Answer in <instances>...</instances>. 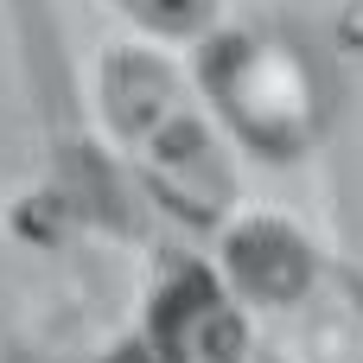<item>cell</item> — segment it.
Segmentation results:
<instances>
[{
  "instance_id": "1",
  "label": "cell",
  "mask_w": 363,
  "mask_h": 363,
  "mask_svg": "<svg viewBox=\"0 0 363 363\" xmlns=\"http://www.w3.org/2000/svg\"><path fill=\"white\" fill-rule=\"evenodd\" d=\"M89 121L134 185L198 236L242 211V160L204 108L185 51L115 32L89 57Z\"/></svg>"
},
{
  "instance_id": "2",
  "label": "cell",
  "mask_w": 363,
  "mask_h": 363,
  "mask_svg": "<svg viewBox=\"0 0 363 363\" xmlns=\"http://www.w3.org/2000/svg\"><path fill=\"white\" fill-rule=\"evenodd\" d=\"M204 262L281 363H363V268L300 217L242 204Z\"/></svg>"
},
{
  "instance_id": "3",
  "label": "cell",
  "mask_w": 363,
  "mask_h": 363,
  "mask_svg": "<svg viewBox=\"0 0 363 363\" xmlns=\"http://www.w3.org/2000/svg\"><path fill=\"white\" fill-rule=\"evenodd\" d=\"M185 64L223 140L236 147V160L255 153L268 166H294L319 147V121H325L319 83L287 32L223 19L185 51Z\"/></svg>"
},
{
  "instance_id": "4",
  "label": "cell",
  "mask_w": 363,
  "mask_h": 363,
  "mask_svg": "<svg viewBox=\"0 0 363 363\" xmlns=\"http://www.w3.org/2000/svg\"><path fill=\"white\" fill-rule=\"evenodd\" d=\"M140 338H147L153 363H281L249 332V319L230 306V294L217 287L204 255L160 262V274L147 281Z\"/></svg>"
},
{
  "instance_id": "5",
  "label": "cell",
  "mask_w": 363,
  "mask_h": 363,
  "mask_svg": "<svg viewBox=\"0 0 363 363\" xmlns=\"http://www.w3.org/2000/svg\"><path fill=\"white\" fill-rule=\"evenodd\" d=\"M108 13H115L134 38H153V45L191 51L211 26L230 19V0H108Z\"/></svg>"
}]
</instances>
